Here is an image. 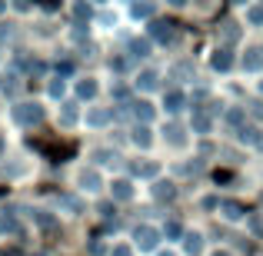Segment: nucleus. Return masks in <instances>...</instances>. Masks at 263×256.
Segmentation results:
<instances>
[{
  "mask_svg": "<svg viewBox=\"0 0 263 256\" xmlns=\"http://www.w3.org/2000/svg\"><path fill=\"white\" fill-rule=\"evenodd\" d=\"M114 256H130V250H127V246H117V250H114Z\"/></svg>",
  "mask_w": 263,
  "mask_h": 256,
  "instance_id": "36",
  "label": "nucleus"
},
{
  "mask_svg": "<svg viewBox=\"0 0 263 256\" xmlns=\"http://www.w3.org/2000/svg\"><path fill=\"white\" fill-rule=\"evenodd\" d=\"M37 256H44V253H37Z\"/></svg>",
  "mask_w": 263,
  "mask_h": 256,
  "instance_id": "40",
  "label": "nucleus"
},
{
  "mask_svg": "<svg viewBox=\"0 0 263 256\" xmlns=\"http://www.w3.org/2000/svg\"><path fill=\"white\" fill-rule=\"evenodd\" d=\"M134 143H137V147H150V143H154V133H150V127H143V123H140V127L134 130Z\"/></svg>",
  "mask_w": 263,
  "mask_h": 256,
  "instance_id": "12",
  "label": "nucleus"
},
{
  "mask_svg": "<svg viewBox=\"0 0 263 256\" xmlns=\"http://www.w3.org/2000/svg\"><path fill=\"white\" fill-rule=\"evenodd\" d=\"M193 130H197V133H206V130H210V116L197 113V116H193Z\"/></svg>",
  "mask_w": 263,
  "mask_h": 256,
  "instance_id": "20",
  "label": "nucleus"
},
{
  "mask_svg": "<svg viewBox=\"0 0 263 256\" xmlns=\"http://www.w3.org/2000/svg\"><path fill=\"white\" fill-rule=\"evenodd\" d=\"M134 240H137V246H140V250H154V246L160 243V233H157L154 226H137V230H134Z\"/></svg>",
  "mask_w": 263,
  "mask_h": 256,
  "instance_id": "2",
  "label": "nucleus"
},
{
  "mask_svg": "<svg viewBox=\"0 0 263 256\" xmlns=\"http://www.w3.org/2000/svg\"><path fill=\"white\" fill-rule=\"evenodd\" d=\"M130 50H134V57H147L150 44H147V40H130Z\"/></svg>",
  "mask_w": 263,
  "mask_h": 256,
  "instance_id": "19",
  "label": "nucleus"
},
{
  "mask_svg": "<svg viewBox=\"0 0 263 256\" xmlns=\"http://www.w3.org/2000/svg\"><path fill=\"white\" fill-rule=\"evenodd\" d=\"M250 20H253V24H263V4L260 7H250Z\"/></svg>",
  "mask_w": 263,
  "mask_h": 256,
  "instance_id": "29",
  "label": "nucleus"
},
{
  "mask_svg": "<svg viewBox=\"0 0 263 256\" xmlns=\"http://www.w3.org/2000/svg\"><path fill=\"white\" fill-rule=\"evenodd\" d=\"M77 96H80V100H93V96H97V80H80V84H77Z\"/></svg>",
  "mask_w": 263,
  "mask_h": 256,
  "instance_id": "11",
  "label": "nucleus"
},
{
  "mask_svg": "<svg viewBox=\"0 0 263 256\" xmlns=\"http://www.w3.org/2000/svg\"><path fill=\"white\" fill-rule=\"evenodd\" d=\"M90 123H93V127H100V123H110V113H107V110H93V113H90Z\"/></svg>",
  "mask_w": 263,
  "mask_h": 256,
  "instance_id": "23",
  "label": "nucleus"
},
{
  "mask_svg": "<svg viewBox=\"0 0 263 256\" xmlns=\"http://www.w3.org/2000/svg\"><path fill=\"white\" fill-rule=\"evenodd\" d=\"M134 107V113H137V120H154V103H147V100H137V103H130Z\"/></svg>",
  "mask_w": 263,
  "mask_h": 256,
  "instance_id": "9",
  "label": "nucleus"
},
{
  "mask_svg": "<svg viewBox=\"0 0 263 256\" xmlns=\"http://www.w3.org/2000/svg\"><path fill=\"white\" fill-rule=\"evenodd\" d=\"M100 216H103V220H110V216H114V206L103 203V206H100Z\"/></svg>",
  "mask_w": 263,
  "mask_h": 256,
  "instance_id": "34",
  "label": "nucleus"
},
{
  "mask_svg": "<svg viewBox=\"0 0 263 256\" xmlns=\"http://www.w3.org/2000/svg\"><path fill=\"white\" fill-rule=\"evenodd\" d=\"M260 90H263V84H260Z\"/></svg>",
  "mask_w": 263,
  "mask_h": 256,
  "instance_id": "42",
  "label": "nucleus"
},
{
  "mask_svg": "<svg viewBox=\"0 0 263 256\" xmlns=\"http://www.w3.org/2000/svg\"><path fill=\"white\" fill-rule=\"evenodd\" d=\"M227 120H230V123H243V113H240V110H230V113H227Z\"/></svg>",
  "mask_w": 263,
  "mask_h": 256,
  "instance_id": "32",
  "label": "nucleus"
},
{
  "mask_svg": "<svg viewBox=\"0 0 263 256\" xmlns=\"http://www.w3.org/2000/svg\"><path fill=\"white\" fill-rule=\"evenodd\" d=\"M210 64H213V70H230V67H233V53L230 50H217Z\"/></svg>",
  "mask_w": 263,
  "mask_h": 256,
  "instance_id": "7",
  "label": "nucleus"
},
{
  "mask_svg": "<svg viewBox=\"0 0 263 256\" xmlns=\"http://www.w3.org/2000/svg\"><path fill=\"white\" fill-rule=\"evenodd\" d=\"M77 183L84 186V190H100V186H103V180H100V173H97V170H80Z\"/></svg>",
  "mask_w": 263,
  "mask_h": 256,
  "instance_id": "5",
  "label": "nucleus"
},
{
  "mask_svg": "<svg viewBox=\"0 0 263 256\" xmlns=\"http://www.w3.org/2000/svg\"><path fill=\"white\" fill-rule=\"evenodd\" d=\"M163 256H170V253H163Z\"/></svg>",
  "mask_w": 263,
  "mask_h": 256,
  "instance_id": "41",
  "label": "nucleus"
},
{
  "mask_svg": "<svg viewBox=\"0 0 263 256\" xmlns=\"http://www.w3.org/2000/svg\"><path fill=\"white\" fill-rule=\"evenodd\" d=\"M70 120H77V107L67 103V107H64V123H70Z\"/></svg>",
  "mask_w": 263,
  "mask_h": 256,
  "instance_id": "27",
  "label": "nucleus"
},
{
  "mask_svg": "<svg viewBox=\"0 0 263 256\" xmlns=\"http://www.w3.org/2000/svg\"><path fill=\"white\" fill-rule=\"evenodd\" d=\"M114 196L117 200H130V196H134V186H130L127 180H117V183H114Z\"/></svg>",
  "mask_w": 263,
  "mask_h": 256,
  "instance_id": "14",
  "label": "nucleus"
},
{
  "mask_svg": "<svg viewBox=\"0 0 263 256\" xmlns=\"http://www.w3.org/2000/svg\"><path fill=\"white\" fill-rule=\"evenodd\" d=\"M64 206H70V210H84V200H77V196H64Z\"/></svg>",
  "mask_w": 263,
  "mask_h": 256,
  "instance_id": "26",
  "label": "nucleus"
},
{
  "mask_svg": "<svg viewBox=\"0 0 263 256\" xmlns=\"http://www.w3.org/2000/svg\"><path fill=\"white\" fill-rule=\"evenodd\" d=\"M183 250L190 256H197L200 250H203V237H200V233H186V237H183Z\"/></svg>",
  "mask_w": 263,
  "mask_h": 256,
  "instance_id": "8",
  "label": "nucleus"
},
{
  "mask_svg": "<svg viewBox=\"0 0 263 256\" xmlns=\"http://www.w3.org/2000/svg\"><path fill=\"white\" fill-rule=\"evenodd\" d=\"M150 193H154V200L167 203V200H174V196H177V186L170 183V180H157V183L150 186Z\"/></svg>",
  "mask_w": 263,
  "mask_h": 256,
  "instance_id": "3",
  "label": "nucleus"
},
{
  "mask_svg": "<svg viewBox=\"0 0 263 256\" xmlns=\"http://www.w3.org/2000/svg\"><path fill=\"white\" fill-rule=\"evenodd\" d=\"M260 64H263V50H250V53L243 57V67H247V70H257Z\"/></svg>",
  "mask_w": 263,
  "mask_h": 256,
  "instance_id": "17",
  "label": "nucleus"
},
{
  "mask_svg": "<svg viewBox=\"0 0 263 256\" xmlns=\"http://www.w3.org/2000/svg\"><path fill=\"white\" fill-rule=\"evenodd\" d=\"M13 120L20 127H37L44 120V107L40 103H20V107H13Z\"/></svg>",
  "mask_w": 263,
  "mask_h": 256,
  "instance_id": "1",
  "label": "nucleus"
},
{
  "mask_svg": "<svg viewBox=\"0 0 263 256\" xmlns=\"http://www.w3.org/2000/svg\"><path fill=\"white\" fill-rule=\"evenodd\" d=\"M130 13H134V17H150L154 7H150V4H134V7H130Z\"/></svg>",
  "mask_w": 263,
  "mask_h": 256,
  "instance_id": "22",
  "label": "nucleus"
},
{
  "mask_svg": "<svg viewBox=\"0 0 263 256\" xmlns=\"http://www.w3.org/2000/svg\"><path fill=\"white\" fill-rule=\"evenodd\" d=\"M183 103H186V96L180 93V90H170V93H167V100H163V107H167L170 113H177V110L183 107Z\"/></svg>",
  "mask_w": 263,
  "mask_h": 256,
  "instance_id": "10",
  "label": "nucleus"
},
{
  "mask_svg": "<svg viewBox=\"0 0 263 256\" xmlns=\"http://www.w3.org/2000/svg\"><path fill=\"white\" fill-rule=\"evenodd\" d=\"M167 237H170V240L180 237V223H177V220H170V223H167Z\"/></svg>",
  "mask_w": 263,
  "mask_h": 256,
  "instance_id": "28",
  "label": "nucleus"
},
{
  "mask_svg": "<svg viewBox=\"0 0 263 256\" xmlns=\"http://www.w3.org/2000/svg\"><path fill=\"white\" fill-rule=\"evenodd\" d=\"M163 133H167V140H170V143H183V140H186V133H183V127H180V123H170Z\"/></svg>",
  "mask_w": 263,
  "mask_h": 256,
  "instance_id": "15",
  "label": "nucleus"
},
{
  "mask_svg": "<svg viewBox=\"0 0 263 256\" xmlns=\"http://www.w3.org/2000/svg\"><path fill=\"white\" fill-rule=\"evenodd\" d=\"M0 153H4V136H0Z\"/></svg>",
  "mask_w": 263,
  "mask_h": 256,
  "instance_id": "38",
  "label": "nucleus"
},
{
  "mask_svg": "<svg viewBox=\"0 0 263 256\" xmlns=\"http://www.w3.org/2000/svg\"><path fill=\"white\" fill-rule=\"evenodd\" d=\"M90 253H93V256H100V253H103V243H97V240H93V243H90Z\"/></svg>",
  "mask_w": 263,
  "mask_h": 256,
  "instance_id": "35",
  "label": "nucleus"
},
{
  "mask_svg": "<svg viewBox=\"0 0 263 256\" xmlns=\"http://www.w3.org/2000/svg\"><path fill=\"white\" fill-rule=\"evenodd\" d=\"M37 223H40V230H50V233H60L57 220H53L50 213H37Z\"/></svg>",
  "mask_w": 263,
  "mask_h": 256,
  "instance_id": "16",
  "label": "nucleus"
},
{
  "mask_svg": "<svg viewBox=\"0 0 263 256\" xmlns=\"http://www.w3.org/2000/svg\"><path fill=\"white\" fill-rule=\"evenodd\" d=\"M150 37L160 40V44H170V40H174V30H170L167 20H157V24H150Z\"/></svg>",
  "mask_w": 263,
  "mask_h": 256,
  "instance_id": "4",
  "label": "nucleus"
},
{
  "mask_svg": "<svg viewBox=\"0 0 263 256\" xmlns=\"http://www.w3.org/2000/svg\"><path fill=\"white\" fill-rule=\"evenodd\" d=\"M0 13H4V4H0Z\"/></svg>",
  "mask_w": 263,
  "mask_h": 256,
  "instance_id": "39",
  "label": "nucleus"
},
{
  "mask_svg": "<svg viewBox=\"0 0 263 256\" xmlns=\"http://www.w3.org/2000/svg\"><path fill=\"white\" fill-rule=\"evenodd\" d=\"M47 93H50V96H64V80H50V87H47Z\"/></svg>",
  "mask_w": 263,
  "mask_h": 256,
  "instance_id": "25",
  "label": "nucleus"
},
{
  "mask_svg": "<svg viewBox=\"0 0 263 256\" xmlns=\"http://www.w3.org/2000/svg\"><path fill=\"white\" fill-rule=\"evenodd\" d=\"M157 80H160V77H157V70H143L140 80H137V87H140V90H154Z\"/></svg>",
  "mask_w": 263,
  "mask_h": 256,
  "instance_id": "13",
  "label": "nucleus"
},
{
  "mask_svg": "<svg viewBox=\"0 0 263 256\" xmlns=\"http://www.w3.org/2000/svg\"><path fill=\"white\" fill-rule=\"evenodd\" d=\"M73 13H77V17H90V7L87 4H77V7H73Z\"/></svg>",
  "mask_w": 263,
  "mask_h": 256,
  "instance_id": "33",
  "label": "nucleus"
},
{
  "mask_svg": "<svg viewBox=\"0 0 263 256\" xmlns=\"http://www.w3.org/2000/svg\"><path fill=\"white\" fill-rule=\"evenodd\" d=\"M223 216L227 220H240V216H243V206H240V203H223Z\"/></svg>",
  "mask_w": 263,
  "mask_h": 256,
  "instance_id": "18",
  "label": "nucleus"
},
{
  "mask_svg": "<svg viewBox=\"0 0 263 256\" xmlns=\"http://www.w3.org/2000/svg\"><path fill=\"white\" fill-rule=\"evenodd\" d=\"M240 140L243 143H253V147H257V140H260V133L253 127H240Z\"/></svg>",
  "mask_w": 263,
  "mask_h": 256,
  "instance_id": "21",
  "label": "nucleus"
},
{
  "mask_svg": "<svg viewBox=\"0 0 263 256\" xmlns=\"http://www.w3.org/2000/svg\"><path fill=\"white\" fill-rule=\"evenodd\" d=\"M130 173H134V176H154V173H157V163H150V160H134V163H130Z\"/></svg>",
  "mask_w": 263,
  "mask_h": 256,
  "instance_id": "6",
  "label": "nucleus"
},
{
  "mask_svg": "<svg viewBox=\"0 0 263 256\" xmlns=\"http://www.w3.org/2000/svg\"><path fill=\"white\" fill-rule=\"evenodd\" d=\"M223 37H233V40H237V37H240V30H237V24H227V30H223Z\"/></svg>",
  "mask_w": 263,
  "mask_h": 256,
  "instance_id": "31",
  "label": "nucleus"
},
{
  "mask_svg": "<svg viewBox=\"0 0 263 256\" xmlns=\"http://www.w3.org/2000/svg\"><path fill=\"white\" fill-rule=\"evenodd\" d=\"M213 256H230V253H227V250H217V253H213Z\"/></svg>",
  "mask_w": 263,
  "mask_h": 256,
  "instance_id": "37",
  "label": "nucleus"
},
{
  "mask_svg": "<svg viewBox=\"0 0 263 256\" xmlns=\"http://www.w3.org/2000/svg\"><path fill=\"white\" fill-rule=\"evenodd\" d=\"M97 163H117L114 150H97Z\"/></svg>",
  "mask_w": 263,
  "mask_h": 256,
  "instance_id": "24",
  "label": "nucleus"
},
{
  "mask_svg": "<svg viewBox=\"0 0 263 256\" xmlns=\"http://www.w3.org/2000/svg\"><path fill=\"white\" fill-rule=\"evenodd\" d=\"M250 230L257 233V237H263V216H253L250 220Z\"/></svg>",
  "mask_w": 263,
  "mask_h": 256,
  "instance_id": "30",
  "label": "nucleus"
}]
</instances>
